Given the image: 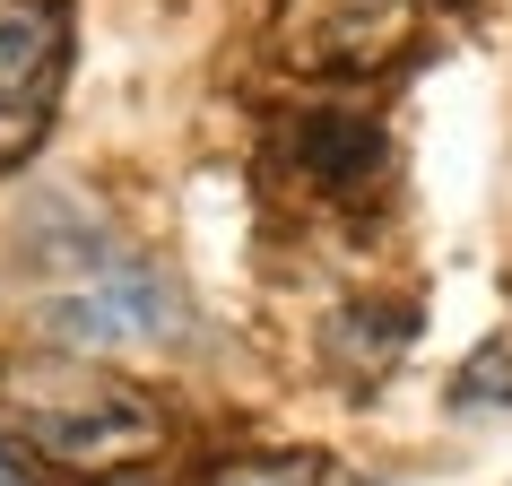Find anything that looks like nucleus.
I'll list each match as a JSON object with an SVG mask.
<instances>
[{
    "label": "nucleus",
    "mask_w": 512,
    "mask_h": 486,
    "mask_svg": "<svg viewBox=\"0 0 512 486\" xmlns=\"http://www.w3.org/2000/svg\"><path fill=\"white\" fill-rule=\"evenodd\" d=\"M35 330L70 356H122V348H174L191 339V296L183 278L131 252V243H113L96 252L87 270H70L53 296L35 304Z\"/></svg>",
    "instance_id": "nucleus-2"
},
{
    "label": "nucleus",
    "mask_w": 512,
    "mask_h": 486,
    "mask_svg": "<svg viewBox=\"0 0 512 486\" xmlns=\"http://www.w3.org/2000/svg\"><path fill=\"white\" fill-rule=\"evenodd\" d=\"M270 174H278V191H296L313 209H356L391 174V139L356 105H296L270 131Z\"/></svg>",
    "instance_id": "nucleus-3"
},
{
    "label": "nucleus",
    "mask_w": 512,
    "mask_h": 486,
    "mask_svg": "<svg viewBox=\"0 0 512 486\" xmlns=\"http://www.w3.org/2000/svg\"><path fill=\"white\" fill-rule=\"evenodd\" d=\"M0 486H44V469H35V460L18 452L9 434H0Z\"/></svg>",
    "instance_id": "nucleus-9"
},
{
    "label": "nucleus",
    "mask_w": 512,
    "mask_h": 486,
    "mask_svg": "<svg viewBox=\"0 0 512 486\" xmlns=\"http://www.w3.org/2000/svg\"><path fill=\"white\" fill-rule=\"evenodd\" d=\"M408 44H417V0H330L304 27V44H287V61L322 79H374Z\"/></svg>",
    "instance_id": "nucleus-5"
},
{
    "label": "nucleus",
    "mask_w": 512,
    "mask_h": 486,
    "mask_svg": "<svg viewBox=\"0 0 512 486\" xmlns=\"http://www.w3.org/2000/svg\"><path fill=\"white\" fill-rule=\"evenodd\" d=\"M452 417H512V339H486V348L460 356Z\"/></svg>",
    "instance_id": "nucleus-7"
},
{
    "label": "nucleus",
    "mask_w": 512,
    "mask_h": 486,
    "mask_svg": "<svg viewBox=\"0 0 512 486\" xmlns=\"http://www.w3.org/2000/svg\"><path fill=\"white\" fill-rule=\"evenodd\" d=\"M417 304H339L330 313V365L356 382V391H374L408 348H417Z\"/></svg>",
    "instance_id": "nucleus-6"
},
{
    "label": "nucleus",
    "mask_w": 512,
    "mask_h": 486,
    "mask_svg": "<svg viewBox=\"0 0 512 486\" xmlns=\"http://www.w3.org/2000/svg\"><path fill=\"white\" fill-rule=\"evenodd\" d=\"M200 486H339V469L322 452H235V460H217Z\"/></svg>",
    "instance_id": "nucleus-8"
},
{
    "label": "nucleus",
    "mask_w": 512,
    "mask_h": 486,
    "mask_svg": "<svg viewBox=\"0 0 512 486\" xmlns=\"http://www.w3.org/2000/svg\"><path fill=\"white\" fill-rule=\"evenodd\" d=\"M0 434L70 478H122V469L165 460L174 417L157 391H139L105 365L35 356V365H0Z\"/></svg>",
    "instance_id": "nucleus-1"
},
{
    "label": "nucleus",
    "mask_w": 512,
    "mask_h": 486,
    "mask_svg": "<svg viewBox=\"0 0 512 486\" xmlns=\"http://www.w3.org/2000/svg\"><path fill=\"white\" fill-rule=\"evenodd\" d=\"M70 70V9L61 0H0V174L35 157L53 131V96Z\"/></svg>",
    "instance_id": "nucleus-4"
}]
</instances>
